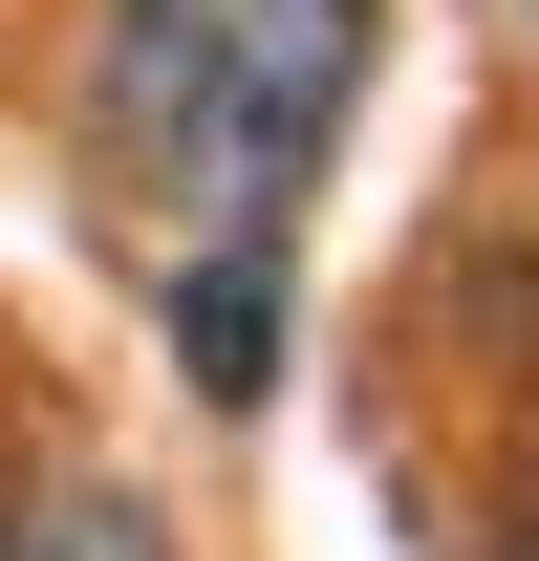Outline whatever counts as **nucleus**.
<instances>
[{
	"label": "nucleus",
	"instance_id": "1",
	"mask_svg": "<svg viewBox=\"0 0 539 561\" xmlns=\"http://www.w3.org/2000/svg\"><path fill=\"white\" fill-rule=\"evenodd\" d=\"M389 66V0H108L87 44V151L173 238H280L324 195L345 108Z\"/></svg>",
	"mask_w": 539,
	"mask_h": 561
},
{
	"label": "nucleus",
	"instance_id": "2",
	"mask_svg": "<svg viewBox=\"0 0 539 561\" xmlns=\"http://www.w3.org/2000/svg\"><path fill=\"white\" fill-rule=\"evenodd\" d=\"M173 367H195V411L280 389V238H173Z\"/></svg>",
	"mask_w": 539,
	"mask_h": 561
},
{
	"label": "nucleus",
	"instance_id": "3",
	"mask_svg": "<svg viewBox=\"0 0 539 561\" xmlns=\"http://www.w3.org/2000/svg\"><path fill=\"white\" fill-rule=\"evenodd\" d=\"M0 561H173V518H151L130 476H66V454H22V476H0Z\"/></svg>",
	"mask_w": 539,
	"mask_h": 561
}]
</instances>
